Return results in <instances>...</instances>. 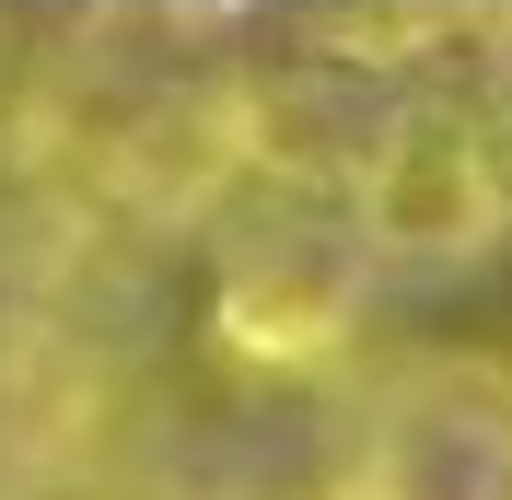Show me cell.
Masks as SVG:
<instances>
[{"label":"cell","instance_id":"obj_5","mask_svg":"<svg viewBox=\"0 0 512 500\" xmlns=\"http://www.w3.org/2000/svg\"><path fill=\"white\" fill-rule=\"evenodd\" d=\"M478 140H489V175H501V210H512V82L478 105Z\"/></svg>","mask_w":512,"mask_h":500},{"label":"cell","instance_id":"obj_1","mask_svg":"<svg viewBox=\"0 0 512 500\" xmlns=\"http://www.w3.org/2000/svg\"><path fill=\"white\" fill-rule=\"evenodd\" d=\"M350 221L373 256H419V268H466V256L501 245V175H489V140H478V105L454 94H408L384 117V140L361 152V187Z\"/></svg>","mask_w":512,"mask_h":500},{"label":"cell","instance_id":"obj_2","mask_svg":"<svg viewBox=\"0 0 512 500\" xmlns=\"http://www.w3.org/2000/svg\"><path fill=\"white\" fill-rule=\"evenodd\" d=\"M373 500H512V373L501 361H408L373 407Z\"/></svg>","mask_w":512,"mask_h":500},{"label":"cell","instance_id":"obj_3","mask_svg":"<svg viewBox=\"0 0 512 500\" xmlns=\"http://www.w3.org/2000/svg\"><path fill=\"white\" fill-rule=\"evenodd\" d=\"M222 349L233 361H326L361 314V221L350 233H291V245H256L222 268Z\"/></svg>","mask_w":512,"mask_h":500},{"label":"cell","instance_id":"obj_4","mask_svg":"<svg viewBox=\"0 0 512 500\" xmlns=\"http://www.w3.org/2000/svg\"><path fill=\"white\" fill-rule=\"evenodd\" d=\"M315 35L338 59H361V70H408V59H431L454 35V12H419V0H396V12H315Z\"/></svg>","mask_w":512,"mask_h":500}]
</instances>
